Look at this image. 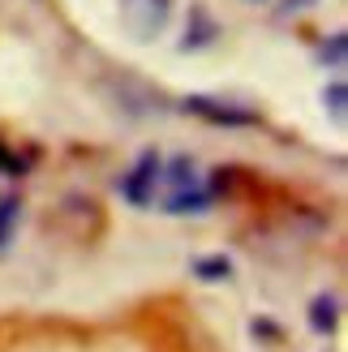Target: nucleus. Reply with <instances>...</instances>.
<instances>
[{"label": "nucleus", "mask_w": 348, "mask_h": 352, "mask_svg": "<svg viewBox=\"0 0 348 352\" xmlns=\"http://www.w3.org/2000/svg\"><path fill=\"white\" fill-rule=\"evenodd\" d=\"M0 172H5V176H22V172H26V164L17 160L13 151H5V146H0Z\"/></svg>", "instance_id": "f8f14e48"}, {"label": "nucleus", "mask_w": 348, "mask_h": 352, "mask_svg": "<svg viewBox=\"0 0 348 352\" xmlns=\"http://www.w3.org/2000/svg\"><path fill=\"white\" fill-rule=\"evenodd\" d=\"M309 327L318 336H336V327H340V296L336 292H318L309 301Z\"/></svg>", "instance_id": "39448f33"}, {"label": "nucleus", "mask_w": 348, "mask_h": 352, "mask_svg": "<svg viewBox=\"0 0 348 352\" xmlns=\"http://www.w3.org/2000/svg\"><path fill=\"white\" fill-rule=\"evenodd\" d=\"M211 206H215V189L189 185V189H177V193H168L160 210H168V215H202V210H211Z\"/></svg>", "instance_id": "20e7f679"}, {"label": "nucleus", "mask_w": 348, "mask_h": 352, "mask_svg": "<svg viewBox=\"0 0 348 352\" xmlns=\"http://www.w3.org/2000/svg\"><path fill=\"white\" fill-rule=\"evenodd\" d=\"M181 108L189 116L206 120V125H219V129H258L263 125V116L246 103H232V99H215V95H185Z\"/></svg>", "instance_id": "f257e3e1"}, {"label": "nucleus", "mask_w": 348, "mask_h": 352, "mask_svg": "<svg viewBox=\"0 0 348 352\" xmlns=\"http://www.w3.org/2000/svg\"><path fill=\"white\" fill-rule=\"evenodd\" d=\"M250 5H263V0H250Z\"/></svg>", "instance_id": "ddd939ff"}, {"label": "nucleus", "mask_w": 348, "mask_h": 352, "mask_svg": "<svg viewBox=\"0 0 348 352\" xmlns=\"http://www.w3.org/2000/svg\"><path fill=\"white\" fill-rule=\"evenodd\" d=\"M344 99H348V86L336 78V82L323 91V108L331 112V120H336V125H344Z\"/></svg>", "instance_id": "9b49d317"}, {"label": "nucleus", "mask_w": 348, "mask_h": 352, "mask_svg": "<svg viewBox=\"0 0 348 352\" xmlns=\"http://www.w3.org/2000/svg\"><path fill=\"white\" fill-rule=\"evenodd\" d=\"M17 215H22V202H17V198H0V250H5V245L13 241Z\"/></svg>", "instance_id": "9d476101"}, {"label": "nucleus", "mask_w": 348, "mask_h": 352, "mask_svg": "<svg viewBox=\"0 0 348 352\" xmlns=\"http://www.w3.org/2000/svg\"><path fill=\"white\" fill-rule=\"evenodd\" d=\"M160 172H164V160H160V151H142L133 160V168L116 181V193L125 198L129 206L138 210H146L155 202V189H160Z\"/></svg>", "instance_id": "f03ea898"}, {"label": "nucleus", "mask_w": 348, "mask_h": 352, "mask_svg": "<svg viewBox=\"0 0 348 352\" xmlns=\"http://www.w3.org/2000/svg\"><path fill=\"white\" fill-rule=\"evenodd\" d=\"M189 271H194V279H202V284H228L232 279V258L228 254H202L189 262Z\"/></svg>", "instance_id": "423d86ee"}, {"label": "nucleus", "mask_w": 348, "mask_h": 352, "mask_svg": "<svg viewBox=\"0 0 348 352\" xmlns=\"http://www.w3.org/2000/svg\"><path fill=\"white\" fill-rule=\"evenodd\" d=\"M168 17H172V0H120V26L138 43H151L168 26Z\"/></svg>", "instance_id": "7ed1b4c3"}, {"label": "nucleus", "mask_w": 348, "mask_h": 352, "mask_svg": "<svg viewBox=\"0 0 348 352\" xmlns=\"http://www.w3.org/2000/svg\"><path fill=\"white\" fill-rule=\"evenodd\" d=\"M344 52H348V34H344V30H336L331 39L318 47V60H323L327 69H344Z\"/></svg>", "instance_id": "1a4fd4ad"}, {"label": "nucleus", "mask_w": 348, "mask_h": 352, "mask_svg": "<svg viewBox=\"0 0 348 352\" xmlns=\"http://www.w3.org/2000/svg\"><path fill=\"white\" fill-rule=\"evenodd\" d=\"M215 34H219V26H215L202 9H194V26H185L181 52H198V47H206V43H215Z\"/></svg>", "instance_id": "6e6552de"}, {"label": "nucleus", "mask_w": 348, "mask_h": 352, "mask_svg": "<svg viewBox=\"0 0 348 352\" xmlns=\"http://www.w3.org/2000/svg\"><path fill=\"white\" fill-rule=\"evenodd\" d=\"M160 181H168L172 193H177V189H189V185H198V168H194V160H189V155H172V160L164 164V172H160Z\"/></svg>", "instance_id": "0eeeda50"}]
</instances>
